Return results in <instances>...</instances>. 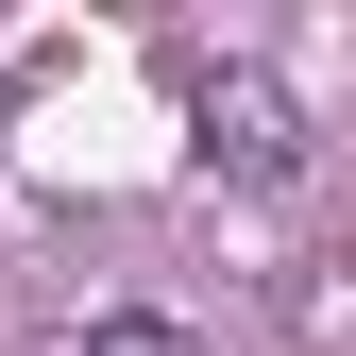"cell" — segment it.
Masks as SVG:
<instances>
[{
  "instance_id": "1",
  "label": "cell",
  "mask_w": 356,
  "mask_h": 356,
  "mask_svg": "<svg viewBox=\"0 0 356 356\" xmlns=\"http://www.w3.org/2000/svg\"><path fill=\"white\" fill-rule=\"evenodd\" d=\"M187 136H204V170H238V187H289L305 170V102L272 68H204L187 85Z\"/></svg>"
},
{
  "instance_id": "2",
  "label": "cell",
  "mask_w": 356,
  "mask_h": 356,
  "mask_svg": "<svg viewBox=\"0 0 356 356\" xmlns=\"http://www.w3.org/2000/svg\"><path fill=\"white\" fill-rule=\"evenodd\" d=\"M85 356H204L187 323H85Z\"/></svg>"
}]
</instances>
